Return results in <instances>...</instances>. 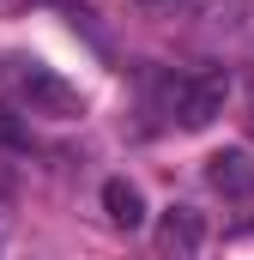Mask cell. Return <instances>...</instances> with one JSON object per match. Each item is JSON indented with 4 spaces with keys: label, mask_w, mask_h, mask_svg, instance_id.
I'll return each instance as SVG.
<instances>
[{
    "label": "cell",
    "mask_w": 254,
    "mask_h": 260,
    "mask_svg": "<svg viewBox=\"0 0 254 260\" xmlns=\"http://www.w3.org/2000/svg\"><path fill=\"white\" fill-rule=\"evenodd\" d=\"M0 85L30 109V115H55V121H73V115H85V97H79V85H67L55 67L30 61V55H6L0 61Z\"/></svg>",
    "instance_id": "1"
},
{
    "label": "cell",
    "mask_w": 254,
    "mask_h": 260,
    "mask_svg": "<svg viewBox=\"0 0 254 260\" xmlns=\"http://www.w3.org/2000/svg\"><path fill=\"white\" fill-rule=\"evenodd\" d=\"M224 73H200V79H176V91H170V109H176V121L182 127H206L218 109H224Z\"/></svg>",
    "instance_id": "2"
},
{
    "label": "cell",
    "mask_w": 254,
    "mask_h": 260,
    "mask_svg": "<svg viewBox=\"0 0 254 260\" xmlns=\"http://www.w3.org/2000/svg\"><path fill=\"white\" fill-rule=\"evenodd\" d=\"M206 188L224 200H254V157L248 151H212L206 157Z\"/></svg>",
    "instance_id": "3"
},
{
    "label": "cell",
    "mask_w": 254,
    "mask_h": 260,
    "mask_svg": "<svg viewBox=\"0 0 254 260\" xmlns=\"http://www.w3.org/2000/svg\"><path fill=\"white\" fill-rule=\"evenodd\" d=\"M200 242H206L200 212H194V206H170V212H164V224H157V248H164V254H194Z\"/></svg>",
    "instance_id": "4"
},
{
    "label": "cell",
    "mask_w": 254,
    "mask_h": 260,
    "mask_svg": "<svg viewBox=\"0 0 254 260\" xmlns=\"http://www.w3.org/2000/svg\"><path fill=\"white\" fill-rule=\"evenodd\" d=\"M103 212H109L115 230H139V224H145V194H139L127 176H115V182H103Z\"/></svg>",
    "instance_id": "5"
},
{
    "label": "cell",
    "mask_w": 254,
    "mask_h": 260,
    "mask_svg": "<svg viewBox=\"0 0 254 260\" xmlns=\"http://www.w3.org/2000/svg\"><path fill=\"white\" fill-rule=\"evenodd\" d=\"M194 12L206 24H224V30H242L248 24V0H194Z\"/></svg>",
    "instance_id": "6"
},
{
    "label": "cell",
    "mask_w": 254,
    "mask_h": 260,
    "mask_svg": "<svg viewBox=\"0 0 254 260\" xmlns=\"http://www.w3.org/2000/svg\"><path fill=\"white\" fill-rule=\"evenodd\" d=\"M0 145H12V151H18V145H30V133L12 121V109H6V103H0Z\"/></svg>",
    "instance_id": "7"
},
{
    "label": "cell",
    "mask_w": 254,
    "mask_h": 260,
    "mask_svg": "<svg viewBox=\"0 0 254 260\" xmlns=\"http://www.w3.org/2000/svg\"><path fill=\"white\" fill-rule=\"evenodd\" d=\"M37 6H73V0H0V12H37Z\"/></svg>",
    "instance_id": "8"
},
{
    "label": "cell",
    "mask_w": 254,
    "mask_h": 260,
    "mask_svg": "<svg viewBox=\"0 0 254 260\" xmlns=\"http://www.w3.org/2000/svg\"><path fill=\"white\" fill-rule=\"evenodd\" d=\"M248 133H254V109H248Z\"/></svg>",
    "instance_id": "9"
}]
</instances>
